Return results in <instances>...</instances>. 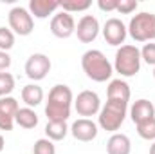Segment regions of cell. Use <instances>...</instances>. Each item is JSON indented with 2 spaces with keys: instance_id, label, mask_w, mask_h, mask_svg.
I'll return each mask as SVG.
<instances>
[{
  "instance_id": "cell-22",
  "label": "cell",
  "mask_w": 155,
  "mask_h": 154,
  "mask_svg": "<svg viewBox=\"0 0 155 154\" xmlns=\"http://www.w3.org/2000/svg\"><path fill=\"white\" fill-rule=\"evenodd\" d=\"M92 5V2L90 0H78V2H74V0H69V2H60V9L61 11H67V13H79V11H87L88 7Z\"/></svg>"
},
{
  "instance_id": "cell-32",
  "label": "cell",
  "mask_w": 155,
  "mask_h": 154,
  "mask_svg": "<svg viewBox=\"0 0 155 154\" xmlns=\"http://www.w3.org/2000/svg\"><path fill=\"white\" fill-rule=\"evenodd\" d=\"M153 76H155V67H153Z\"/></svg>"
},
{
  "instance_id": "cell-2",
  "label": "cell",
  "mask_w": 155,
  "mask_h": 154,
  "mask_svg": "<svg viewBox=\"0 0 155 154\" xmlns=\"http://www.w3.org/2000/svg\"><path fill=\"white\" fill-rule=\"evenodd\" d=\"M81 67H83V73L87 75V78H90L92 82H97V83L110 80L112 73H114V65L108 62V58L99 49H88L87 53H83Z\"/></svg>"
},
{
  "instance_id": "cell-1",
  "label": "cell",
  "mask_w": 155,
  "mask_h": 154,
  "mask_svg": "<svg viewBox=\"0 0 155 154\" xmlns=\"http://www.w3.org/2000/svg\"><path fill=\"white\" fill-rule=\"evenodd\" d=\"M74 103V96L69 85L58 83L51 89L47 103H45V116L47 121H67L71 116V109Z\"/></svg>"
},
{
  "instance_id": "cell-27",
  "label": "cell",
  "mask_w": 155,
  "mask_h": 154,
  "mask_svg": "<svg viewBox=\"0 0 155 154\" xmlns=\"http://www.w3.org/2000/svg\"><path fill=\"white\" fill-rule=\"evenodd\" d=\"M137 7H139L137 0H119L116 11L117 13H121V15H130V13H134Z\"/></svg>"
},
{
  "instance_id": "cell-14",
  "label": "cell",
  "mask_w": 155,
  "mask_h": 154,
  "mask_svg": "<svg viewBox=\"0 0 155 154\" xmlns=\"http://www.w3.org/2000/svg\"><path fill=\"white\" fill-rule=\"evenodd\" d=\"M130 118H132V121L135 125H139V123H143V121H146L150 118H155L153 103L150 100H144V98L134 102V105L130 107Z\"/></svg>"
},
{
  "instance_id": "cell-5",
  "label": "cell",
  "mask_w": 155,
  "mask_h": 154,
  "mask_svg": "<svg viewBox=\"0 0 155 154\" xmlns=\"http://www.w3.org/2000/svg\"><path fill=\"white\" fill-rule=\"evenodd\" d=\"M128 35L135 42H153L155 40V15L143 11L132 16L128 24Z\"/></svg>"
},
{
  "instance_id": "cell-4",
  "label": "cell",
  "mask_w": 155,
  "mask_h": 154,
  "mask_svg": "<svg viewBox=\"0 0 155 154\" xmlns=\"http://www.w3.org/2000/svg\"><path fill=\"white\" fill-rule=\"evenodd\" d=\"M114 69L124 78L135 76L141 71V51L135 45H121L116 53V62H114Z\"/></svg>"
},
{
  "instance_id": "cell-11",
  "label": "cell",
  "mask_w": 155,
  "mask_h": 154,
  "mask_svg": "<svg viewBox=\"0 0 155 154\" xmlns=\"http://www.w3.org/2000/svg\"><path fill=\"white\" fill-rule=\"evenodd\" d=\"M99 31H101L99 22H97V18L92 16V15H83V16L79 18V22L76 24V37H78V40L83 42V44L94 42V40L97 38Z\"/></svg>"
},
{
  "instance_id": "cell-6",
  "label": "cell",
  "mask_w": 155,
  "mask_h": 154,
  "mask_svg": "<svg viewBox=\"0 0 155 154\" xmlns=\"http://www.w3.org/2000/svg\"><path fill=\"white\" fill-rule=\"evenodd\" d=\"M7 20H9V29L15 33V35H20V37H29L35 29V20L29 13V9L22 7V5H16L9 11L7 15Z\"/></svg>"
},
{
  "instance_id": "cell-19",
  "label": "cell",
  "mask_w": 155,
  "mask_h": 154,
  "mask_svg": "<svg viewBox=\"0 0 155 154\" xmlns=\"http://www.w3.org/2000/svg\"><path fill=\"white\" fill-rule=\"evenodd\" d=\"M69 132L71 127L67 125V121H47L45 125V136L51 142H61Z\"/></svg>"
},
{
  "instance_id": "cell-18",
  "label": "cell",
  "mask_w": 155,
  "mask_h": 154,
  "mask_svg": "<svg viewBox=\"0 0 155 154\" xmlns=\"http://www.w3.org/2000/svg\"><path fill=\"white\" fill-rule=\"evenodd\" d=\"M22 102L25 103V107L35 109L36 105L43 102V89L36 83H27L22 89Z\"/></svg>"
},
{
  "instance_id": "cell-15",
  "label": "cell",
  "mask_w": 155,
  "mask_h": 154,
  "mask_svg": "<svg viewBox=\"0 0 155 154\" xmlns=\"http://www.w3.org/2000/svg\"><path fill=\"white\" fill-rule=\"evenodd\" d=\"M27 9H29L31 16L43 20V18L54 15L56 9H60V2H56V0H31Z\"/></svg>"
},
{
  "instance_id": "cell-23",
  "label": "cell",
  "mask_w": 155,
  "mask_h": 154,
  "mask_svg": "<svg viewBox=\"0 0 155 154\" xmlns=\"http://www.w3.org/2000/svg\"><path fill=\"white\" fill-rule=\"evenodd\" d=\"M33 154H56V145L49 138H40L33 145Z\"/></svg>"
},
{
  "instance_id": "cell-26",
  "label": "cell",
  "mask_w": 155,
  "mask_h": 154,
  "mask_svg": "<svg viewBox=\"0 0 155 154\" xmlns=\"http://www.w3.org/2000/svg\"><path fill=\"white\" fill-rule=\"evenodd\" d=\"M141 51V60H144L148 65H153L155 67V44L150 42V44H144Z\"/></svg>"
},
{
  "instance_id": "cell-20",
  "label": "cell",
  "mask_w": 155,
  "mask_h": 154,
  "mask_svg": "<svg viewBox=\"0 0 155 154\" xmlns=\"http://www.w3.org/2000/svg\"><path fill=\"white\" fill-rule=\"evenodd\" d=\"M15 123L22 129H35L38 125V114L31 107H20L15 118Z\"/></svg>"
},
{
  "instance_id": "cell-28",
  "label": "cell",
  "mask_w": 155,
  "mask_h": 154,
  "mask_svg": "<svg viewBox=\"0 0 155 154\" xmlns=\"http://www.w3.org/2000/svg\"><path fill=\"white\" fill-rule=\"evenodd\" d=\"M117 4H119V0H99V2H97V7H99L101 11L110 13V11H116L117 9Z\"/></svg>"
},
{
  "instance_id": "cell-7",
  "label": "cell",
  "mask_w": 155,
  "mask_h": 154,
  "mask_svg": "<svg viewBox=\"0 0 155 154\" xmlns=\"http://www.w3.org/2000/svg\"><path fill=\"white\" fill-rule=\"evenodd\" d=\"M74 109L79 116L83 118H90V116L99 114L101 111V100L97 96V93L94 91H81L74 100Z\"/></svg>"
},
{
  "instance_id": "cell-17",
  "label": "cell",
  "mask_w": 155,
  "mask_h": 154,
  "mask_svg": "<svg viewBox=\"0 0 155 154\" xmlns=\"http://www.w3.org/2000/svg\"><path fill=\"white\" fill-rule=\"evenodd\" d=\"M132 152V142L126 134H112L107 142V154H130Z\"/></svg>"
},
{
  "instance_id": "cell-31",
  "label": "cell",
  "mask_w": 155,
  "mask_h": 154,
  "mask_svg": "<svg viewBox=\"0 0 155 154\" xmlns=\"http://www.w3.org/2000/svg\"><path fill=\"white\" fill-rule=\"evenodd\" d=\"M150 154H155V142L152 143V147H150Z\"/></svg>"
},
{
  "instance_id": "cell-9",
  "label": "cell",
  "mask_w": 155,
  "mask_h": 154,
  "mask_svg": "<svg viewBox=\"0 0 155 154\" xmlns=\"http://www.w3.org/2000/svg\"><path fill=\"white\" fill-rule=\"evenodd\" d=\"M51 71V60L43 53H35L27 58L25 62V75L33 82H40L49 75Z\"/></svg>"
},
{
  "instance_id": "cell-21",
  "label": "cell",
  "mask_w": 155,
  "mask_h": 154,
  "mask_svg": "<svg viewBox=\"0 0 155 154\" xmlns=\"http://www.w3.org/2000/svg\"><path fill=\"white\" fill-rule=\"evenodd\" d=\"M137 134H139L143 140L155 142V118H150V120L139 123V125H137Z\"/></svg>"
},
{
  "instance_id": "cell-29",
  "label": "cell",
  "mask_w": 155,
  "mask_h": 154,
  "mask_svg": "<svg viewBox=\"0 0 155 154\" xmlns=\"http://www.w3.org/2000/svg\"><path fill=\"white\" fill-rule=\"evenodd\" d=\"M9 65H11V56H9V53L0 51V73L7 71V69H9Z\"/></svg>"
},
{
  "instance_id": "cell-12",
  "label": "cell",
  "mask_w": 155,
  "mask_h": 154,
  "mask_svg": "<svg viewBox=\"0 0 155 154\" xmlns=\"http://www.w3.org/2000/svg\"><path fill=\"white\" fill-rule=\"evenodd\" d=\"M18 109H20V105H18L16 98H13V96L0 98V131H13Z\"/></svg>"
},
{
  "instance_id": "cell-16",
  "label": "cell",
  "mask_w": 155,
  "mask_h": 154,
  "mask_svg": "<svg viewBox=\"0 0 155 154\" xmlns=\"http://www.w3.org/2000/svg\"><path fill=\"white\" fill-rule=\"evenodd\" d=\"M107 98L128 103V100H130V85L124 80H121V78L112 80L108 83V87H107Z\"/></svg>"
},
{
  "instance_id": "cell-25",
  "label": "cell",
  "mask_w": 155,
  "mask_h": 154,
  "mask_svg": "<svg viewBox=\"0 0 155 154\" xmlns=\"http://www.w3.org/2000/svg\"><path fill=\"white\" fill-rule=\"evenodd\" d=\"M15 45V33L7 27H0V51H9Z\"/></svg>"
},
{
  "instance_id": "cell-8",
  "label": "cell",
  "mask_w": 155,
  "mask_h": 154,
  "mask_svg": "<svg viewBox=\"0 0 155 154\" xmlns=\"http://www.w3.org/2000/svg\"><path fill=\"white\" fill-rule=\"evenodd\" d=\"M51 33L56 37V38H69L76 33V22H74V16L67 11H60V13H54L52 18H51Z\"/></svg>"
},
{
  "instance_id": "cell-10",
  "label": "cell",
  "mask_w": 155,
  "mask_h": 154,
  "mask_svg": "<svg viewBox=\"0 0 155 154\" xmlns=\"http://www.w3.org/2000/svg\"><path fill=\"white\" fill-rule=\"evenodd\" d=\"M128 35V27L119 18H108L103 26V37L108 45H123Z\"/></svg>"
},
{
  "instance_id": "cell-30",
  "label": "cell",
  "mask_w": 155,
  "mask_h": 154,
  "mask_svg": "<svg viewBox=\"0 0 155 154\" xmlns=\"http://www.w3.org/2000/svg\"><path fill=\"white\" fill-rule=\"evenodd\" d=\"M4 147H5V140H4V136L0 134V152L4 151Z\"/></svg>"
},
{
  "instance_id": "cell-24",
  "label": "cell",
  "mask_w": 155,
  "mask_h": 154,
  "mask_svg": "<svg viewBox=\"0 0 155 154\" xmlns=\"http://www.w3.org/2000/svg\"><path fill=\"white\" fill-rule=\"evenodd\" d=\"M15 89V78L11 73H0V98H5Z\"/></svg>"
},
{
  "instance_id": "cell-3",
  "label": "cell",
  "mask_w": 155,
  "mask_h": 154,
  "mask_svg": "<svg viewBox=\"0 0 155 154\" xmlns=\"http://www.w3.org/2000/svg\"><path fill=\"white\" fill-rule=\"evenodd\" d=\"M128 113V103L126 102H117V100H107V103L101 107L99 116H97V123L103 131L108 132H116L119 127L123 125L124 118Z\"/></svg>"
},
{
  "instance_id": "cell-13",
  "label": "cell",
  "mask_w": 155,
  "mask_h": 154,
  "mask_svg": "<svg viewBox=\"0 0 155 154\" xmlns=\"http://www.w3.org/2000/svg\"><path fill=\"white\" fill-rule=\"evenodd\" d=\"M71 134L78 142H92L97 136V125L90 118H79L71 125Z\"/></svg>"
}]
</instances>
